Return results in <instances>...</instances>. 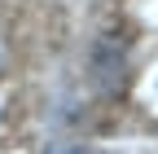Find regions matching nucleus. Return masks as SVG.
<instances>
[{"mask_svg": "<svg viewBox=\"0 0 158 154\" xmlns=\"http://www.w3.org/2000/svg\"><path fill=\"white\" fill-rule=\"evenodd\" d=\"M92 79L101 92H118L127 79V44L118 35H101L92 49Z\"/></svg>", "mask_w": 158, "mask_h": 154, "instance_id": "obj_1", "label": "nucleus"}, {"mask_svg": "<svg viewBox=\"0 0 158 154\" xmlns=\"http://www.w3.org/2000/svg\"><path fill=\"white\" fill-rule=\"evenodd\" d=\"M48 154H92L88 145H57V150H48Z\"/></svg>", "mask_w": 158, "mask_h": 154, "instance_id": "obj_2", "label": "nucleus"}, {"mask_svg": "<svg viewBox=\"0 0 158 154\" xmlns=\"http://www.w3.org/2000/svg\"><path fill=\"white\" fill-rule=\"evenodd\" d=\"M5 66H9V44H5V35H0V75H5Z\"/></svg>", "mask_w": 158, "mask_h": 154, "instance_id": "obj_3", "label": "nucleus"}]
</instances>
